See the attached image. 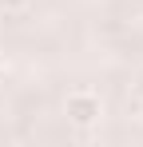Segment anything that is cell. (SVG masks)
Returning <instances> with one entry per match:
<instances>
[{
	"label": "cell",
	"instance_id": "6da1fadb",
	"mask_svg": "<svg viewBox=\"0 0 143 147\" xmlns=\"http://www.w3.org/2000/svg\"><path fill=\"white\" fill-rule=\"evenodd\" d=\"M64 115H68L72 127H95L99 123V115H103V99L95 96V92H72L68 99H64Z\"/></svg>",
	"mask_w": 143,
	"mask_h": 147
},
{
	"label": "cell",
	"instance_id": "7a4b0ae2",
	"mask_svg": "<svg viewBox=\"0 0 143 147\" xmlns=\"http://www.w3.org/2000/svg\"><path fill=\"white\" fill-rule=\"evenodd\" d=\"M32 0H0V12H24Z\"/></svg>",
	"mask_w": 143,
	"mask_h": 147
},
{
	"label": "cell",
	"instance_id": "3957f363",
	"mask_svg": "<svg viewBox=\"0 0 143 147\" xmlns=\"http://www.w3.org/2000/svg\"><path fill=\"white\" fill-rule=\"evenodd\" d=\"M0 76H4V60H0Z\"/></svg>",
	"mask_w": 143,
	"mask_h": 147
}]
</instances>
